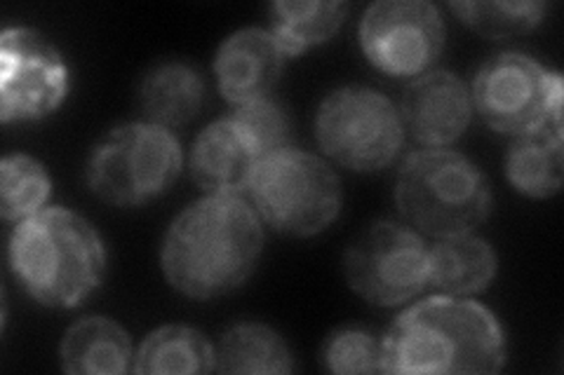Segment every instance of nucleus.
Instances as JSON below:
<instances>
[{"mask_svg":"<svg viewBox=\"0 0 564 375\" xmlns=\"http://www.w3.org/2000/svg\"><path fill=\"white\" fill-rule=\"evenodd\" d=\"M184 169V148L172 130L149 120L106 132L85 165L87 186L113 207H141L167 192Z\"/></svg>","mask_w":564,"mask_h":375,"instance_id":"5","label":"nucleus"},{"mask_svg":"<svg viewBox=\"0 0 564 375\" xmlns=\"http://www.w3.org/2000/svg\"><path fill=\"white\" fill-rule=\"evenodd\" d=\"M470 87L452 70L433 68L410 82L400 103L404 132L423 148H449L473 120Z\"/></svg>","mask_w":564,"mask_h":375,"instance_id":"12","label":"nucleus"},{"mask_svg":"<svg viewBox=\"0 0 564 375\" xmlns=\"http://www.w3.org/2000/svg\"><path fill=\"white\" fill-rule=\"evenodd\" d=\"M70 92V70L57 45L33 26L0 35V120L39 122L57 113Z\"/></svg>","mask_w":564,"mask_h":375,"instance_id":"10","label":"nucleus"},{"mask_svg":"<svg viewBox=\"0 0 564 375\" xmlns=\"http://www.w3.org/2000/svg\"><path fill=\"white\" fill-rule=\"evenodd\" d=\"M130 333L109 317H83L64 333L59 360L70 375H122L134 371Z\"/></svg>","mask_w":564,"mask_h":375,"instance_id":"15","label":"nucleus"},{"mask_svg":"<svg viewBox=\"0 0 564 375\" xmlns=\"http://www.w3.org/2000/svg\"><path fill=\"white\" fill-rule=\"evenodd\" d=\"M393 198L402 221L429 238L473 232L494 207L485 172L452 148H421L404 157Z\"/></svg>","mask_w":564,"mask_h":375,"instance_id":"4","label":"nucleus"},{"mask_svg":"<svg viewBox=\"0 0 564 375\" xmlns=\"http://www.w3.org/2000/svg\"><path fill=\"white\" fill-rule=\"evenodd\" d=\"M263 221L240 195H205L170 223L161 267L170 287L193 300L234 294L254 275Z\"/></svg>","mask_w":564,"mask_h":375,"instance_id":"1","label":"nucleus"},{"mask_svg":"<svg viewBox=\"0 0 564 375\" xmlns=\"http://www.w3.org/2000/svg\"><path fill=\"white\" fill-rule=\"evenodd\" d=\"M247 192L259 219L290 238L321 235L344 207L339 176L323 157L294 146L261 157Z\"/></svg>","mask_w":564,"mask_h":375,"instance_id":"6","label":"nucleus"},{"mask_svg":"<svg viewBox=\"0 0 564 375\" xmlns=\"http://www.w3.org/2000/svg\"><path fill=\"white\" fill-rule=\"evenodd\" d=\"M8 261L26 294L57 310L83 306L106 277L99 230L66 207H45L17 223L8 242Z\"/></svg>","mask_w":564,"mask_h":375,"instance_id":"3","label":"nucleus"},{"mask_svg":"<svg viewBox=\"0 0 564 375\" xmlns=\"http://www.w3.org/2000/svg\"><path fill=\"white\" fill-rule=\"evenodd\" d=\"M350 12L346 0H278L271 5V33L285 59L332 41Z\"/></svg>","mask_w":564,"mask_h":375,"instance_id":"19","label":"nucleus"},{"mask_svg":"<svg viewBox=\"0 0 564 375\" xmlns=\"http://www.w3.org/2000/svg\"><path fill=\"white\" fill-rule=\"evenodd\" d=\"M285 55L278 47L273 33L261 26H247L219 45L215 57V76L221 97L245 106L267 99L282 78Z\"/></svg>","mask_w":564,"mask_h":375,"instance_id":"13","label":"nucleus"},{"mask_svg":"<svg viewBox=\"0 0 564 375\" xmlns=\"http://www.w3.org/2000/svg\"><path fill=\"white\" fill-rule=\"evenodd\" d=\"M234 118L242 124V130L250 134L263 157L290 146V118L275 99L267 97L245 106H236Z\"/></svg>","mask_w":564,"mask_h":375,"instance_id":"25","label":"nucleus"},{"mask_svg":"<svg viewBox=\"0 0 564 375\" xmlns=\"http://www.w3.org/2000/svg\"><path fill=\"white\" fill-rule=\"evenodd\" d=\"M325 368L339 375L383 373L381 338L358 327L332 331L323 345Z\"/></svg>","mask_w":564,"mask_h":375,"instance_id":"24","label":"nucleus"},{"mask_svg":"<svg viewBox=\"0 0 564 375\" xmlns=\"http://www.w3.org/2000/svg\"><path fill=\"white\" fill-rule=\"evenodd\" d=\"M549 3L541 0H462L452 3V12L485 38H513L534 31L549 14Z\"/></svg>","mask_w":564,"mask_h":375,"instance_id":"23","label":"nucleus"},{"mask_svg":"<svg viewBox=\"0 0 564 375\" xmlns=\"http://www.w3.org/2000/svg\"><path fill=\"white\" fill-rule=\"evenodd\" d=\"M499 273V256L494 246L473 235L437 238L429 246V287L447 296H475L491 287Z\"/></svg>","mask_w":564,"mask_h":375,"instance_id":"16","label":"nucleus"},{"mask_svg":"<svg viewBox=\"0 0 564 375\" xmlns=\"http://www.w3.org/2000/svg\"><path fill=\"white\" fill-rule=\"evenodd\" d=\"M215 371V345L193 327L167 324L151 331L134 356L141 375H193Z\"/></svg>","mask_w":564,"mask_h":375,"instance_id":"21","label":"nucleus"},{"mask_svg":"<svg viewBox=\"0 0 564 375\" xmlns=\"http://www.w3.org/2000/svg\"><path fill=\"white\" fill-rule=\"evenodd\" d=\"M383 373H499L508 360L501 321L468 296L435 294L404 312L381 335Z\"/></svg>","mask_w":564,"mask_h":375,"instance_id":"2","label":"nucleus"},{"mask_svg":"<svg viewBox=\"0 0 564 375\" xmlns=\"http://www.w3.org/2000/svg\"><path fill=\"white\" fill-rule=\"evenodd\" d=\"M315 139L337 165L375 174L395 163L404 146V122L391 97L379 89L344 85L317 106Z\"/></svg>","mask_w":564,"mask_h":375,"instance_id":"7","label":"nucleus"},{"mask_svg":"<svg viewBox=\"0 0 564 375\" xmlns=\"http://www.w3.org/2000/svg\"><path fill=\"white\" fill-rule=\"evenodd\" d=\"M564 128H543L513 139L506 153V176L524 198L549 200L564 184Z\"/></svg>","mask_w":564,"mask_h":375,"instance_id":"18","label":"nucleus"},{"mask_svg":"<svg viewBox=\"0 0 564 375\" xmlns=\"http://www.w3.org/2000/svg\"><path fill=\"white\" fill-rule=\"evenodd\" d=\"M52 195V178L41 159L26 153H10L0 163V213L8 223H20L45 209Z\"/></svg>","mask_w":564,"mask_h":375,"instance_id":"22","label":"nucleus"},{"mask_svg":"<svg viewBox=\"0 0 564 375\" xmlns=\"http://www.w3.org/2000/svg\"><path fill=\"white\" fill-rule=\"evenodd\" d=\"M261 151L231 115L217 118L196 136L188 157L191 178L207 195H240L252 181Z\"/></svg>","mask_w":564,"mask_h":375,"instance_id":"14","label":"nucleus"},{"mask_svg":"<svg viewBox=\"0 0 564 375\" xmlns=\"http://www.w3.org/2000/svg\"><path fill=\"white\" fill-rule=\"evenodd\" d=\"M344 275L369 306H404L429 287V246L408 223L377 221L346 249Z\"/></svg>","mask_w":564,"mask_h":375,"instance_id":"9","label":"nucleus"},{"mask_svg":"<svg viewBox=\"0 0 564 375\" xmlns=\"http://www.w3.org/2000/svg\"><path fill=\"white\" fill-rule=\"evenodd\" d=\"M445 16L429 0H379L360 22L367 62L383 76L414 80L433 70L445 49Z\"/></svg>","mask_w":564,"mask_h":375,"instance_id":"11","label":"nucleus"},{"mask_svg":"<svg viewBox=\"0 0 564 375\" xmlns=\"http://www.w3.org/2000/svg\"><path fill=\"white\" fill-rule=\"evenodd\" d=\"M294 368V354L285 338L261 321L234 324L215 345L217 373L288 375Z\"/></svg>","mask_w":564,"mask_h":375,"instance_id":"20","label":"nucleus"},{"mask_svg":"<svg viewBox=\"0 0 564 375\" xmlns=\"http://www.w3.org/2000/svg\"><path fill=\"white\" fill-rule=\"evenodd\" d=\"M473 109L487 128L506 136H524L543 128H562L564 82L524 52H501L487 59L470 87Z\"/></svg>","mask_w":564,"mask_h":375,"instance_id":"8","label":"nucleus"},{"mask_svg":"<svg viewBox=\"0 0 564 375\" xmlns=\"http://www.w3.org/2000/svg\"><path fill=\"white\" fill-rule=\"evenodd\" d=\"M139 103L149 122L167 130L184 128L203 109L205 80L186 62H161L141 80Z\"/></svg>","mask_w":564,"mask_h":375,"instance_id":"17","label":"nucleus"}]
</instances>
